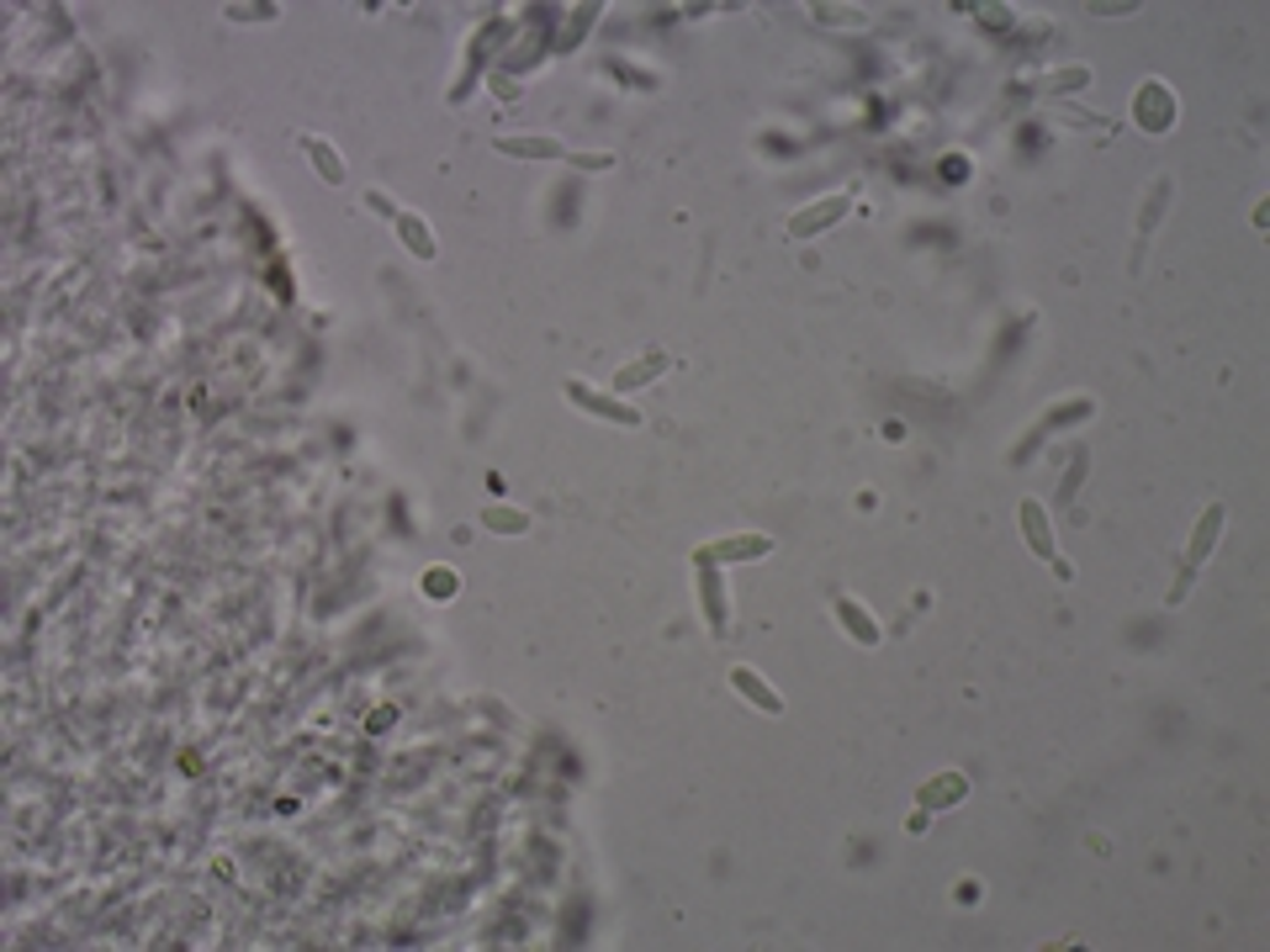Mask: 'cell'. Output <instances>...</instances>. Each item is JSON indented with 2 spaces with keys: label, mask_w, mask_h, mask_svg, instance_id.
<instances>
[{
  "label": "cell",
  "mask_w": 1270,
  "mask_h": 952,
  "mask_svg": "<svg viewBox=\"0 0 1270 952\" xmlns=\"http://www.w3.org/2000/svg\"><path fill=\"white\" fill-rule=\"evenodd\" d=\"M1223 519H1228V508H1223V503H1207V513L1197 519V530H1191V540H1186V562H1180V577H1176V588H1170V603H1180V598H1186V588L1197 582V571L1207 566L1212 545H1217V535H1223Z\"/></svg>",
  "instance_id": "cell-1"
},
{
  "label": "cell",
  "mask_w": 1270,
  "mask_h": 952,
  "mask_svg": "<svg viewBox=\"0 0 1270 952\" xmlns=\"http://www.w3.org/2000/svg\"><path fill=\"white\" fill-rule=\"evenodd\" d=\"M1017 524H1022V535H1028L1032 545V556L1054 571L1058 582H1075V566L1058 556V545H1054V524H1048V508L1037 503V498H1028V503L1017 508Z\"/></svg>",
  "instance_id": "cell-2"
},
{
  "label": "cell",
  "mask_w": 1270,
  "mask_h": 952,
  "mask_svg": "<svg viewBox=\"0 0 1270 952\" xmlns=\"http://www.w3.org/2000/svg\"><path fill=\"white\" fill-rule=\"evenodd\" d=\"M773 551V535H726V540H710L699 545L694 562L699 566H730V562H762Z\"/></svg>",
  "instance_id": "cell-3"
},
{
  "label": "cell",
  "mask_w": 1270,
  "mask_h": 952,
  "mask_svg": "<svg viewBox=\"0 0 1270 952\" xmlns=\"http://www.w3.org/2000/svg\"><path fill=\"white\" fill-rule=\"evenodd\" d=\"M567 403H577L582 413H593V418H609V423H620V429H635L640 423V413H635L631 403H620V397H609V392H593L588 382H567Z\"/></svg>",
  "instance_id": "cell-4"
},
{
  "label": "cell",
  "mask_w": 1270,
  "mask_h": 952,
  "mask_svg": "<svg viewBox=\"0 0 1270 952\" xmlns=\"http://www.w3.org/2000/svg\"><path fill=\"white\" fill-rule=\"evenodd\" d=\"M1133 117H1138L1144 133H1165V127L1176 122V95H1170V86H1165V80H1144L1138 95H1133Z\"/></svg>",
  "instance_id": "cell-5"
},
{
  "label": "cell",
  "mask_w": 1270,
  "mask_h": 952,
  "mask_svg": "<svg viewBox=\"0 0 1270 952\" xmlns=\"http://www.w3.org/2000/svg\"><path fill=\"white\" fill-rule=\"evenodd\" d=\"M847 207H852V191H837V196H826V202H816V207H800L794 217H789V238H816L826 234L831 223H842Z\"/></svg>",
  "instance_id": "cell-6"
},
{
  "label": "cell",
  "mask_w": 1270,
  "mask_h": 952,
  "mask_svg": "<svg viewBox=\"0 0 1270 952\" xmlns=\"http://www.w3.org/2000/svg\"><path fill=\"white\" fill-rule=\"evenodd\" d=\"M730 688L752 704V710H762V714H784V693L779 688L768 683L762 672H752V667H730Z\"/></svg>",
  "instance_id": "cell-7"
},
{
  "label": "cell",
  "mask_w": 1270,
  "mask_h": 952,
  "mask_svg": "<svg viewBox=\"0 0 1270 952\" xmlns=\"http://www.w3.org/2000/svg\"><path fill=\"white\" fill-rule=\"evenodd\" d=\"M492 149L509 154V159H572V149H567V144H556V138H541V133H509V138H498Z\"/></svg>",
  "instance_id": "cell-8"
},
{
  "label": "cell",
  "mask_w": 1270,
  "mask_h": 952,
  "mask_svg": "<svg viewBox=\"0 0 1270 952\" xmlns=\"http://www.w3.org/2000/svg\"><path fill=\"white\" fill-rule=\"evenodd\" d=\"M831 614H837V625H842L847 635L858 641V646H878V625L869 620V609H863V603H858L852 593H837V598H831Z\"/></svg>",
  "instance_id": "cell-9"
},
{
  "label": "cell",
  "mask_w": 1270,
  "mask_h": 952,
  "mask_svg": "<svg viewBox=\"0 0 1270 952\" xmlns=\"http://www.w3.org/2000/svg\"><path fill=\"white\" fill-rule=\"evenodd\" d=\"M1165 207H1170V180L1159 175V180L1149 185V202H1144V212H1138V243H1133V265H1144V243L1154 238V228H1159Z\"/></svg>",
  "instance_id": "cell-10"
},
{
  "label": "cell",
  "mask_w": 1270,
  "mask_h": 952,
  "mask_svg": "<svg viewBox=\"0 0 1270 952\" xmlns=\"http://www.w3.org/2000/svg\"><path fill=\"white\" fill-rule=\"evenodd\" d=\"M393 228H397L402 249H408L413 260H423V265H429V260L440 254V243H434V234H429V223H423V217H413V212H397Z\"/></svg>",
  "instance_id": "cell-11"
},
{
  "label": "cell",
  "mask_w": 1270,
  "mask_h": 952,
  "mask_svg": "<svg viewBox=\"0 0 1270 952\" xmlns=\"http://www.w3.org/2000/svg\"><path fill=\"white\" fill-rule=\"evenodd\" d=\"M964 794H968L964 773H938L932 783H921V789H916V804H921V809H948V804H959Z\"/></svg>",
  "instance_id": "cell-12"
},
{
  "label": "cell",
  "mask_w": 1270,
  "mask_h": 952,
  "mask_svg": "<svg viewBox=\"0 0 1270 952\" xmlns=\"http://www.w3.org/2000/svg\"><path fill=\"white\" fill-rule=\"evenodd\" d=\"M667 365H672V355H667V350H651V355L631 360V365H620V371H614V392H635V387H646L651 376H662Z\"/></svg>",
  "instance_id": "cell-13"
},
{
  "label": "cell",
  "mask_w": 1270,
  "mask_h": 952,
  "mask_svg": "<svg viewBox=\"0 0 1270 952\" xmlns=\"http://www.w3.org/2000/svg\"><path fill=\"white\" fill-rule=\"evenodd\" d=\"M303 154L313 159V170H318L324 185H344V159H339V149H329L318 133H303Z\"/></svg>",
  "instance_id": "cell-14"
},
{
  "label": "cell",
  "mask_w": 1270,
  "mask_h": 952,
  "mask_svg": "<svg viewBox=\"0 0 1270 952\" xmlns=\"http://www.w3.org/2000/svg\"><path fill=\"white\" fill-rule=\"evenodd\" d=\"M699 571H704L699 582H704V609H710V625L726 630V593L715 588V566H699Z\"/></svg>",
  "instance_id": "cell-15"
},
{
  "label": "cell",
  "mask_w": 1270,
  "mask_h": 952,
  "mask_svg": "<svg viewBox=\"0 0 1270 952\" xmlns=\"http://www.w3.org/2000/svg\"><path fill=\"white\" fill-rule=\"evenodd\" d=\"M483 524L492 535H524V530H530V519H524L519 508H492V513H483Z\"/></svg>",
  "instance_id": "cell-16"
},
{
  "label": "cell",
  "mask_w": 1270,
  "mask_h": 952,
  "mask_svg": "<svg viewBox=\"0 0 1270 952\" xmlns=\"http://www.w3.org/2000/svg\"><path fill=\"white\" fill-rule=\"evenodd\" d=\"M567 165L582 170V175H593V170H614V154H572Z\"/></svg>",
  "instance_id": "cell-17"
},
{
  "label": "cell",
  "mask_w": 1270,
  "mask_h": 952,
  "mask_svg": "<svg viewBox=\"0 0 1270 952\" xmlns=\"http://www.w3.org/2000/svg\"><path fill=\"white\" fill-rule=\"evenodd\" d=\"M1086 80H1090L1086 69H1064V75H1058L1054 86H1048V95H1064V90H1080V86H1086Z\"/></svg>",
  "instance_id": "cell-18"
},
{
  "label": "cell",
  "mask_w": 1270,
  "mask_h": 952,
  "mask_svg": "<svg viewBox=\"0 0 1270 952\" xmlns=\"http://www.w3.org/2000/svg\"><path fill=\"white\" fill-rule=\"evenodd\" d=\"M365 207H371V212H382V217H397V202L387 196V191H371V196H365Z\"/></svg>",
  "instance_id": "cell-19"
}]
</instances>
